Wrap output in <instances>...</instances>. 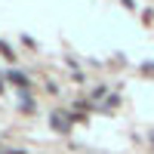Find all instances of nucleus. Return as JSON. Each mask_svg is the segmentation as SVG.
Segmentation results:
<instances>
[{"label":"nucleus","mask_w":154,"mask_h":154,"mask_svg":"<svg viewBox=\"0 0 154 154\" xmlns=\"http://www.w3.org/2000/svg\"><path fill=\"white\" fill-rule=\"evenodd\" d=\"M9 80H12V83H19L22 89H28V86H31V83H28V77H25V74H19V71H12V74H9Z\"/></svg>","instance_id":"obj_1"},{"label":"nucleus","mask_w":154,"mask_h":154,"mask_svg":"<svg viewBox=\"0 0 154 154\" xmlns=\"http://www.w3.org/2000/svg\"><path fill=\"white\" fill-rule=\"evenodd\" d=\"M0 93H3V83H0Z\"/></svg>","instance_id":"obj_2"}]
</instances>
